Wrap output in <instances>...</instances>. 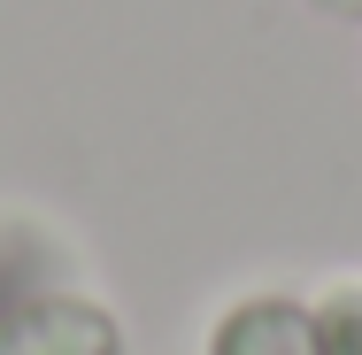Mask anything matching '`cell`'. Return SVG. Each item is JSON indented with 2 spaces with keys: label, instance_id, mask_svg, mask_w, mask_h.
I'll use <instances>...</instances> for the list:
<instances>
[{
  "label": "cell",
  "instance_id": "1",
  "mask_svg": "<svg viewBox=\"0 0 362 355\" xmlns=\"http://www.w3.org/2000/svg\"><path fill=\"white\" fill-rule=\"evenodd\" d=\"M324 16H362V0H316Z\"/></svg>",
  "mask_w": 362,
  "mask_h": 355
}]
</instances>
